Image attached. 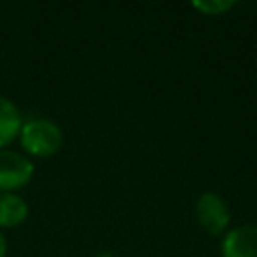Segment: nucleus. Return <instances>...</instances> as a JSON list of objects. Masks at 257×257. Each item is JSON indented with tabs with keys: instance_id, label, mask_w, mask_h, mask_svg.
<instances>
[{
	"instance_id": "423d86ee",
	"label": "nucleus",
	"mask_w": 257,
	"mask_h": 257,
	"mask_svg": "<svg viewBox=\"0 0 257 257\" xmlns=\"http://www.w3.org/2000/svg\"><path fill=\"white\" fill-rule=\"evenodd\" d=\"M22 126V114L18 106L0 94V149H6L14 139H18Z\"/></svg>"
},
{
	"instance_id": "f03ea898",
	"label": "nucleus",
	"mask_w": 257,
	"mask_h": 257,
	"mask_svg": "<svg viewBox=\"0 0 257 257\" xmlns=\"http://www.w3.org/2000/svg\"><path fill=\"white\" fill-rule=\"evenodd\" d=\"M195 215L199 225L211 235H221L229 231L231 211L219 193H213V191L201 193L195 203Z\"/></svg>"
},
{
	"instance_id": "6e6552de",
	"label": "nucleus",
	"mask_w": 257,
	"mask_h": 257,
	"mask_svg": "<svg viewBox=\"0 0 257 257\" xmlns=\"http://www.w3.org/2000/svg\"><path fill=\"white\" fill-rule=\"evenodd\" d=\"M6 251H8V243H6L4 233L0 231V257H6Z\"/></svg>"
},
{
	"instance_id": "1a4fd4ad",
	"label": "nucleus",
	"mask_w": 257,
	"mask_h": 257,
	"mask_svg": "<svg viewBox=\"0 0 257 257\" xmlns=\"http://www.w3.org/2000/svg\"><path fill=\"white\" fill-rule=\"evenodd\" d=\"M94 257H116L114 253H108V251H102V253H98V255H94Z\"/></svg>"
},
{
	"instance_id": "20e7f679",
	"label": "nucleus",
	"mask_w": 257,
	"mask_h": 257,
	"mask_svg": "<svg viewBox=\"0 0 257 257\" xmlns=\"http://www.w3.org/2000/svg\"><path fill=\"white\" fill-rule=\"evenodd\" d=\"M221 257H257V225H239L225 233Z\"/></svg>"
},
{
	"instance_id": "7ed1b4c3",
	"label": "nucleus",
	"mask_w": 257,
	"mask_h": 257,
	"mask_svg": "<svg viewBox=\"0 0 257 257\" xmlns=\"http://www.w3.org/2000/svg\"><path fill=\"white\" fill-rule=\"evenodd\" d=\"M34 163L20 151L0 149V191L14 193L30 183Z\"/></svg>"
},
{
	"instance_id": "0eeeda50",
	"label": "nucleus",
	"mask_w": 257,
	"mask_h": 257,
	"mask_svg": "<svg viewBox=\"0 0 257 257\" xmlns=\"http://www.w3.org/2000/svg\"><path fill=\"white\" fill-rule=\"evenodd\" d=\"M235 2H221V0H205V2H193V8L203 12V14H209V16H217V14H223L225 10L233 8Z\"/></svg>"
},
{
	"instance_id": "39448f33",
	"label": "nucleus",
	"mask_w": 257,
	"mask_h": 257,
	"mask_svg": "<svg viewBox=\"0 0 257 257\" xmlns=\"http://www.w3.org/2000/svg\"><path fill=\"white\" fill-rule=\"evenodd\" d=\"M28 217V203L18 193L0 191V229H12Z\"/></svg>"
},
{
	"instance_id": "f257e3e1",
	"label": "nucleus",
	"mask_w": 257,
	"mask_h": 257,
	"mask_svg": "<svg viewBox=\"0 0 257 257\" xmlns=\"http://www.w3.org/2000/svg\"><path fill=\"white\" fill-rule=\"evenodd\" d=\"M18 141L26 157L30 155V157L46 159L60 151L64 135H62V128L54 120L44 118V116H32V118L22 120Z\"/></svg>"
}]
</instances>
